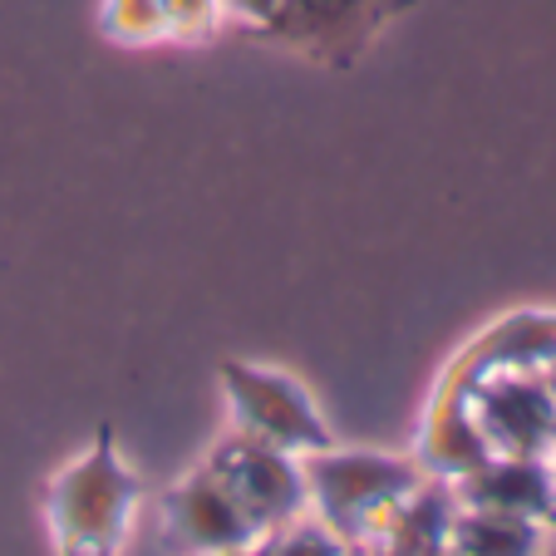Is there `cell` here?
Returning <instances> with one entry per match:
<instances>
[{
    "label": "cell",
    "mask_w": 556,
    "mask_h": 556,
    "mask_svg": "<svg viewBox=\"0 0 556 556\" xmlns=\"http://www.w3.org/2000/svg\"><path fill=\"white\" fill-rule=\"evenodd\" d=\"M143 503V478L124 463L114 429L99 424L94 443L74 453L45 483V522L54 556H118Z\"/></svg>",
    "instance_id": "cell-1"
},
{
    "label": "cell",
    "mask_w": 556,
    "mask_h": 556,
    "mask_svg": "<svg viewBox=\"0 0 556 556\" xmlns=\"http://www.w3.org/2000/svg\"><path fill=\"white\" fill-rule=\"evenodd\" d=\"M305 472V513L320 517L350 546H365L369 532L394 513V503L414 493L429 472L414 453H379V448H320L301 458Z\"/></svg>",
    "instance_id": "cell-2"
},
{
    "label": "cell",
    "mask_w": 556,
    "mask_h": 556,
    "mask_svg": "<svg viewBox=\"0 0 556 556\" xmlns=\"http://www.w3.org/2000/svg\"><path fill=\"white\" fill-rule=\"evenodd\" d=\"M222 394H227V414L237 433H252V439L291 453V458L336 448V433H330L320 404L311 400V389L291 369L227 359L222 365Z\"/></svg>",
    "instance_id": "cell-3"
},
{
    "label": "cell",
    "mask_w": 556,
    "mask_h": 556,
    "mask_svg": "<svg viewBox=\"0 0 556 556\" xmlns=\"http://www.w3.org/2000/svg\"><path fill=\"white\" fill-rule=\"evenodd\" d=\"M207 468L217 472L222 483H227V493L252 513V522L262 527V532H276V527H286L291 517L305 513L301 458L252 439V433L231 429L227 439L207 453Z\"/></svg>",
    "instance_id": "cell-4"
},
{
    "label": "cell",
    "mask_w": 556,
    "mask_h": 556,
    "mask_svg": "<svg viewBox=\"0 0 556 556\" xmlns=\"http://www.w3.org/2000/svg\"><path fill=\"white\" fill-rule=\"evenodd\" d=\"M414 0H281L262 35L311 54L320 64H350Z\"/></svg>",
    "instance_id": "cell-5"
},
{
    "label": "cell",
    "mask_w": 556,
    "mask_h": 556,
    "mask_svg": "<svg viewBox=\"0 0 556 556\" xmlns=\"http://www.w3.org/2000/svg\"><path fill=\"white\" fill-rule=\"evenodd\" d=\"M157 507H163V527L173 532V542L192 556L247 552V546H256L266 536L207 463H198L173 488H163V503Z\"/></svg>",
    "instance_id": "cell-6"
},
{
    "label": "cell",
    "mask_w": 556,
    "mask_h": 556,
    "mask_svg": "<svg viewBox=\"0 0 556 556\" xmlns=\"http://www.w3.org/2000/svg\"><path fill=\"white\" fill-rule=\"evenodd\" d=\"M453 493H458V507H488V513H513L556 527V478L546 458H488L453 478Z\"/></svg>",
    "instance_id": "cell-7"
},
{
    "label": "cell",
    "mask_w": 556,
    "mask_h": 556,
    "mask_svg": "<svg viewBox=\"0 0 556 556\" xmlns=\"http://www.w3.org/2000/svg\"><path fill=\"white\" fill-rule=\"evenodd\" d=\"M453 517H458V493L448 478H424L394 513L369 532L359 546L365 556H448Z\"/></svg>",
    "instance_id": "cell-8"
},
{
    "label": "cell",
    "mask_w": 556,
    "mask_h": 556,
    "mask_svg": "<svg viewBox=\"0 0 556 556\" xmlns=\"http://www.w3.org/2000/svg\"><path fill=\"white\" fill-rule=\"evenodd\" d=\"M552 527L513 513H488V507H458L453 517V556H542Z\"/></svg>",
    "instance_id": "cell-9"
},
{
    "label": "cell",
    "mask_w": 556,
    "mask_h": 556,
    "mask_svg": "<svg viewBox=\"0 0 556 556\" xmlns=\"http://www.w3.org/2000/svg\"><path fill=\"white\" fill-rule=\"evenodd\" d=\"M99 30H104V40L124 45V50H143V45L173 40L163 0H104V5H99Z\"/></svg>",
    "instance_id": "cell-10"
},
{
    "label": "cell",
    "mask_w": 556,
    "mask_h": 556,
    "mask_svg": "<svg viewBox=\"0 0 556 556\" xmlns=\"http://www.w3.org/2000/svg\"><path fill=\"white\" fill-rule=\"evenodd\" d=\"M350 552H355V546H350L345 536H336L311 513L291 517V522L276 527V532H266V556H350Z\"/></svg>",
    "instance_id": "cell-11"
},
{
    "label": "cell",
    "mask_w": 556,
    "mask_h": 556,
    "mask_svg": "<svg viewBox=\"0 0 556 556\" xmlns=\"http://www.w3.org/2000/svg\"><path fill=\"white\" fill-rule=\"evenodd\" d=\"M163 11H168V35L178 45L212 40V35H217V25L227 21L222 0H163Z\"/></svg>",
    "instance_id": "cell-12"
},
{
    "label": "cell",
    "mask_w": 556,
    "mask_h": 556,
    "mask_svg": "<svg viewBox=\"0 0 556 556\" xmlns=\"http://www.w3.org/2000/svg\"><path fill=\"white\" fill-rule=\"evenodd\" d=\"M222 11L237 15V21H247L252 30H266V25H271V15L281 11V0H222Z\"/></svg>",
    "instance_id": "cell-13"
},
{
    "label": "cell",
    "mask_w": 556,
    "mask_h": 556,
    "mask_svg": "<svg viewBox=\"0 0 556 556\" xmlns=\"http://www.w3.org/2000/svg\"><path fill=\"white\" fill-rule=\"evenodd\" d=\"M227 556H266V536L256 546H247V552H227Z\"/></svg>",
    "instance_id": "cell-14"
},
{
    "label": "cell",
    "mask_w": 556,
    "mask_h": 556,
    "mask_svg": "<svg viewBox=\"0 0 556 556\" xmlns=\"http://www.w3.org/2000/svg\"><path fill=\"white\" fill-rule=\"evenodd\" d=\"M546 463H552V478H556V448H552V453H546Z\"/></svg>",
    "instance_id": "cell-15"
},
{
    "label": "cell",
    "mask_w": 556,
    "mask_h": 556,
    "mask_svg": "<svg viewBox=\"0 0 556 556\" xmlns=\"http://www.w3.org/2000/svg\"><path fill=\"white\" fill-rule=\"evenodd\" d=\"M350 556H365V552H359V546H355V552H350Z\"/></svg>",
    "instance_id": "cell-16"
},
{
    "label": "cell",
    "mask_w": 556,
    "mask_h": 556,
    "mask_svg": "<svg viewBox=\"0 0 556 556\" xmlns=\"http://www.w3.org/2000/svg\"><path fill=\"white\" fill-rule=\"evenodd\" d=\"M448 556H453V552H448Z\"/></svg>",
    "instance_id": "cell-17"
}]
</instances>
